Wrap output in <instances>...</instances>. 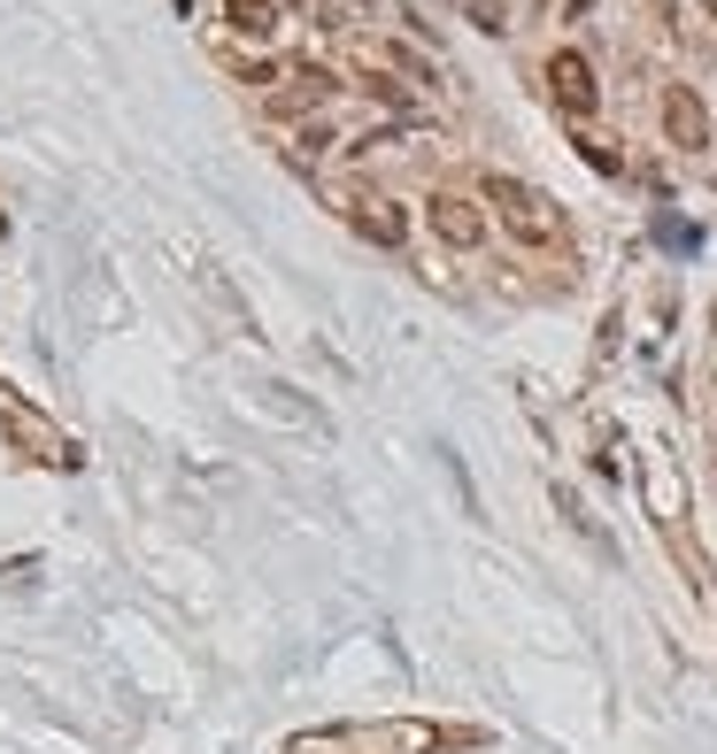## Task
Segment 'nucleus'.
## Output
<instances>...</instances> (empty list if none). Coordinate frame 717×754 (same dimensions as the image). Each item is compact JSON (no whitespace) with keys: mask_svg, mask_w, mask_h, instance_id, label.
<instances>
[{"mask_svg":"<svg viewBox=\"0 0 717 754\" xmlns=\"http://www.w3.org/2000/svg\"><path fill=\"white\" fill-rule=\"evenodd\" d=\"M463 747L471 732H440L424 716H386V724H325V732H294L286 754H432V747Z\"/></svg>","mask_w":717,"mask_h":754,"instance_id":"obj_1","label":"nucleus"},{"mask_svg":"<svg viewBox=\"0 0 717 754\" xmlns=\"http://www.w3.org/2000/svg\"><path fill=\"white\" fill-rule=\"evenodd\" d=\"M479 200H486V216L510 231V247H525V255H555L563 247V208L525 185V177H510V169H486L479 177Z\"/></svg>","mask_w":717,"mask_h":754,"instance_id":"obj_2","label":"nucleus"},{"mask_svg":"<svg viewBox=\"0 0 717 754\" xmlns=\"http://www.w3.org/2000/svg\"><path fill=\"white\" fill-rule=\"evenodd\" d=\"M0 432H8V447H16V454H31V462H47V469H78V462H85V447H78L62 424H47L8 378H0Z\"/></svg>","mask_w":717,"mask_h":754,"instance_id":"obj_3","label":"nucleus"},{"mask_svg":"<svg viewBox=\"0 0 717 754\" xmlns=\"http://www.w3.org/2000/svg\"><path fill=\"white\" fill-rule=\"evenodd\" d=\"M540 78H547V93H555V109H563L571 124H586V116L602 109V78H594V62H586L578 47H555V54L540 62Z\"/></svg>","mask_w":717,"mask_h":754,"instance_id":"obj_4","label":"nucleus"},{"mask_svg":"<svg viewBox=\"0 0 717 754\" xmlns=\"http://www.w3.org/2000/svg\"><path fill=\"white\" fill-rule=\"evenodd\" d=\"M424 224H432V239H440L448 255H479L486 231H494V216H486L471 193H432V200H424Z\"/></svg>","mask_w":717,"mask_h":754,"instance_id":"obj_5","label":"nucleus"},{"mask_svg":"<svg viewBox=\"0 0 717 754\" xmlns=\"http://www.w3.org/2000/svg\"><path fill=\"white\" fill-rule=\"evenodd\" d=\"M340 93H348V85H340V78H332L325 62H301V70L286 78V93H270L263 109H270V116L286 124V116H317V109H332Z\"/></svg>","mask_w":717,"mask_h":754,"instance_id":"obj_6","label":"nucleus"},{"mask_svg":"<svg viewBox=\"0 0 717 754\" xmlns=\"http://www.w3.org/2000/svg\"><path fill=\"white\" fill-rule=\"evenodd\" d=\"M664 140L679 154H703L710 147V101L695 85H664Z\"/></svg>","mask_w":717,"mask_h":754,"instance_id":"obj_7","label":"nucleus"},{"mask_svg":"<svg viewBox=\"0 0 717 754\" xmlns=\"http://www.w3.org/2000/svg\"><path fill=\"white\" fill-rule=\"evenodd\" d=\"M340 216H348V231H356V239L386 247V255H401V247H409V208H401V200H340Z\"/></svg>","mask_w":717,"mask_h":754,"instance_id":"obj_8","label":"nucleus"},{"mask_svg":"<svg viewBox=\"0 0 717 754\" xmlns=\"http://www.w3.org/2000/svg\"><path fill=\"white\" fill-rule=\"evenodd\" d=\"M224 39L270 47V39H278V0H224Z\"/></svg>","mask_w":717,"mask_h":754,"instance_id":"obj_9","label":"nucleus"},{"mask_svg":"<svg viewBox=\"0 0 717 754\" xmlns=\"http://www.w3.org/2000/svg\"><path fill=\"white\" fill-rule=\"evenodd\" d=\"M356 93H370V101H378V109H393V116H417V93H409L386 62H362V70H356Z\"/></svg>","mask_w":717,"mask_h":754,"instance_id":"obj_10","label":"nucleus"},{"mask_svg":"<svg viewBox=\"0 0 717 754\" xmlns=\"http://www.w3.org/2000/svg\"><path fill=\"white\" fill-rule=\"evenodd\" d=\"M378 62H386L393 78H409V85H440V62H432V54H417L409 39H386V47H378Z\"/></svg>","mask_w":717,"mask_h":754,"instance_id":"obj_11","label":"nucleus"},{"mask_svg":"<svg viewBox=\"0 0 717 754\" xmlns=\"http://www.w3.org/2000/svg\"><path fill=\"white\" fill-rule=\"evenodd\" d=\"M232 78H239V85H255V93H263V101H270V85H278V78H286V70H278V62H270V54H232Z\"/></svg>","mask_w":717,"mask_h":754,"instance_id":"obj_12","label":"nucleus"},{"mask_svg":"<svg viewBox=\"0 0 717 754\" xmlns=\"http://www.w3.org/2000/svg\"><path fill=\"white\" fill-rule=\"evenodd\" d=\"M571 147L586 154V169H594V177H625V154L610 147V140H594V132H578V140H571Z\"/></svg>","mask_w":717,"mask_h":754,"instance_id":"obj_13","label":"nucleus"},{"mask_svg":"<svg viewBox=\"0 0 717 754\" xmlns=\"http://www.w3.org/2000/svg\"><path fill=\"white\" fill-rule=\"evenodd\" d=\"M463 23L486 31V39H502V31H510V8H502V0H463Z\"/></svg>","mask_w":717,"mask_h":754,"instance_id":"obj_14","label":"nucleus"},{"mask_svg":"<svg viewBox=\"0 0 717 754\" xmlns=\"http://www.w3.org/2000/svg\"><path fill=\"white\" fill-rule=\"evenodd\" d=\"M332 147H340L332 124H301V132H294V154H301V162H317V154H332Z\"/></svg>","mask_w":717,"mask_h":754,"instance_id":"obj_15","label":"nucleus"},{"mask_svg":"<svg viewBox=\"0 0 717 754\" xmlns=\"http://www.w3.org/2000/svg\"><path fill=\"white\" fill-rule=\"evenodd\" d=\"M648 8H656V23H664V31H679V0H648Z\"/></svg>","mask_w":717,"mask_h":754,"instance_id":"obj_16","label":"nucleus"},{"mask_svg":"<svg viewBox=\"0 0 717 754\" xmlns=\"http://www.w3.org/2000/svg\"><path fill=\"white\" fill-rule=\"evenodd\" d=\"M563 16H571V23H578V16H594V0H563Z\"/></svg>","mask_w":717,"mask_h":754,"instance_id":"obj_17","label":"nucleus"}]
</instances>
